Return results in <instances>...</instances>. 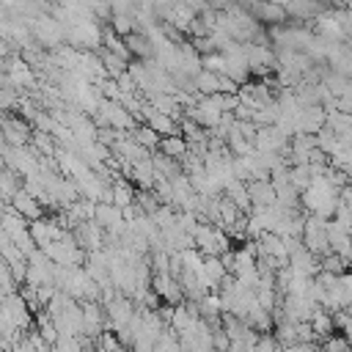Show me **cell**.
Listing matches in <instances>:
<instances>
[{
	"label": "cell",
	"instance_id": "cell-1",
	"mask_svg": "<svg viewBox=\"0 0 352 352\" xmlns=\"http://www.w3.org/2000/svg\"><path fill=\"white\" fill-rule=\"evenodd\" d=\"M192 242H195V248L204 256H223V253H228V236L217 226H212V223H201L195 228V234H192Z\"/></svg>",
	"mask_w": 352,
	"mask_h": 352
},
{
	"label": "cell",
	"instance_id": "cell-2",
	"mask_svg": "<svg viewBox=\"0 0 352 352\" xmlns=\"http://www.w3.org/2000/svg\"><path fill=\"white\" fill-rule=\"evenodd\" d=\"M151 289L160 294V300H162L165 305H176V302L184 300V292H182L179 278H173L170 272H154V278H151Z\"/></svg>",
	"mask_w": 352,
	"mask_h": 352
},
{
	"label": "cell",
	"instance_id": "cell-3",
	"mask_svg": "<svg viewBox=\"0 0 352 352\" xmlns=\"http://www.w3.org/2000/svg\"><path fill=\"white\" fill-rule=\"evenodd\" d=\"M63 234H66V231H63L55 220H33V223H30V236H33V242H36L38 248H47V245L63 239Z\"/></svg>",
	"mask_w": 352,
	"mask_h": 352
},
{
	"label": "cell",
	"instance_id": "cell-4",
	"mask_svg": "<svg viewBox=\"0 0 352 352\" xmlns=\"http://www.w3.org/2000/svg\"><path fill=\"white\" fill-rule=\"evenodd\" d=\"M248 190H250V198H253V206H275L278 204V190L270 179H253L248 182Z\"/></svg>",
	"mask_w": 352,
	"mask_h": 352
},
{
	"label": "cell",
	"instance_id": "cell-5",
	"mask_svg": "<svg viewBox=\"0 0 352 352\" xmlns=\"http://www.w3.org/2000/svg\"><path fill=\"white\" fill-rule=\"evenodd\" d=\"M11 206H14L25 220H30V223H33V220H41V201H36L25 187L11 198Z\"/></svg>",
	"mask_w": 352,
	"mask_h": 352
},
{
	"label": "cell",
	"instance_id": "cell-6",
	"mask_svg": "<svg viewBox=\"0 0 352 352\" xmlns=\"http://www.w3.org/2000/svg\"><path fill=\"white\" fill-rule=\"evenodd\" d=\"M157 148H160V154H165V157H170V160H176V162L190 154V143H187L182 135H168V138H162Z\"/></svg>",
	"mask_w": 352,
	"mask_h": 352
},
{
	"label": "cell",
	"instance_id": "cell-7",
	"mask_svg": "<svg viewBox=\"0 0 352 352\" xmlns=\"http://www.w3.org/2000/svg\"><path fill=\"white\" fill-rule=\"evenodd\" d=\"M311 327H314V333H316V338L319 341H324V338H330L333 336V330H336V322H333V314L327 311V308H316V314L311 316Z\"/></svg>",
	"mask_w": 352,
	"mask_h": 352
},
{
	"label": "cell",
	"instance_id": "cell-8",
	"mask_svg": "<svg viewBox=\"0 0 352 352\" xmlns=\"http://www.w3.org/2000/svg\"><path fill=\"white\" fill-rule=\"evenodd\" d=\"M110 187H113V204L118 209H129L135 204V192H132V187L126 182H113Z\"/></svg>",
	"mask_w": 352,
	"mask_h": 352
},
{
	"label": "cell",
	"instance_id": "cell-9",
	"mask_svg": "<svg viewBox=\"0 0 352 352\" xmlns=\"http://www.w3.org/2000/svg\"><path fill=\"white\" fill-rule=\"evenodd\" d=\"M132 138H135L140 146H146L148 151H154V148L160 146V140H162V135H160V132H154L148 124H140V126L132 132Z\"/></svg>",
	"mask_w": 352,
	"mask_h": 352
},
{
	"label": "cell",
	"instance_id": "cell-10",
	"mask_svg": "<svg viewBox=\"0 0 352 352\" xmlns=\"http://www.w3.org/2000/svg\"><path fill=\"white\" fill-rule=\"evenodd\" d=\"M322 352H349V336H330V338H324L322 341V346H319Z\"/></svg>",
	"mask_w": 352,
	"mask_h": 352
},
{
	"label": "cell",
	"instance_id": "cell-11",
	"mask_svg": "<svg viewBox=\"0 0 352 352\" xmlns=\"http://www.w3.org/2000/svg\"><path fill=\"white\" fill-rule=\"evenodd\" d=\"M256 14H258V19H264V22H280L283 16H286V11L283 8H278V6H256Z\"/></svg>",
	"mask_w": 352,
	"mask_h": 352
},
{
	"label": "cell",
	"instance_id": "cell-12",
	"mask_svg": "<svg viewBox=\"0 0 352 352\" xmlns=\"http://www.w3.org/2000/svg\"><path fill=\"white\" fill-rule=\"evenodd\" d=\"M113 22H116V30H118V33L132 36V33H129V30H132V19H129L126 14H116V19H113Z\"/></svg>",
	"mask_w": 352,
	"mask_h": 352
},
{
	"label": "cell",
	"instance_id": "cell-13",
	"mask_svg": "<svg viewBox=\"0 0 352 352\" xmlns=\"http://www.w3.org/2000/svg\"><path fill=\"white\" fill-rule=\"evenodd\" d=\"M11 352H36V349H33V344H30L28 336H25V338H19V341L11 346Z\"/></svg>",
	"mask_w": 352,
	"mask_h": 352
},
{
	"label": "cell",
	"instance_id": "cell-14",
	"mask_svg": "<svg viewBox=\"0 0 352 352\" xmlns=\"http://www.w3.org/2000/svg\"><path fill=\"white\" fill-rule=\"evenodd\" d=\"M349 352H352V336H349Z\"/></svg>",
	"mask_w": 352,
	"mask_h": 352
},
{
	"label": "cell",
	"instance_id": "cell-15",
	"mask_svg": "<svg viewBox=\"0 0 352 352\" xmlns=\"http://www.w3.org/2000/svg\"><path fill=\"white\" fill-rule=\"evenodd\" d=\"M344 336H352V330H349V333H344Z\"/></svg>",
	"mask_w": 352,
	"mask_h": 352
}]
</instances>
